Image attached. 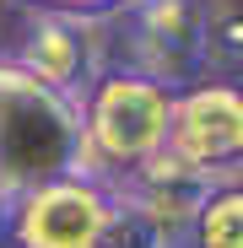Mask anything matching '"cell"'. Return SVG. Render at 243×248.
<instances>
[{
  "instance_id": "1",
  "label": "cell",
  "mask_w": 243,
  "mask_h": 248,
  "mask_svg": "<svg viewBox=\"0 0 243 248\" xmlns=\"http://www.w3.org/2000/svg\"><path fill=\"white\" fill-rule=\"evenodd\" d=\"M81 168V103L0 54V216L27 189ZM87 173V168H81Z\"/></svg>"
},
{
  "instance_id": "2",
  "label": "cell",
  "mask_w": 243,
  "mask_h": 248,
  "mask_svg": "<svg viewBox=\"0 0 243 248\" xmlns=\"http://www.w3.org/2000/svg\"><path fill=\"white\" fill-rule=\"evenodd\" d=\"M173 97L178 92L108 65L81 97V168L103 184H125L146 162H157L168 151Z\"/></svg>"
},
{
  "instance_id": "3",
  "label": "cell",
  "mask_w": 243,
  "mask_h": 248,
  "mask_svg": "<svg viewBox=\"0 0 243 248\" xmlns=\"http://www.w3.org/2000/svg\"><path fill=\"white\" fill-rule=\"evenodd\" d=\"M206 16L211 0H130L103 22L113 32L108 65L135 70L168 92H189L206 76Z\"/></svg>"
},
{
  "instance_id": "4",
  "label": "cell",
  "mask_w": 243,
  "mask_h": 248,
  "mask_svg": "<svg viewBox=\"0 0 243 248\" xmlns=\"http://www.w3.org/2000/svg\"><path fill=\"white\" fill-rule=\"evenodd\" d=\"M113 221V184L92 173H60L6 205L0 237L6 248H103Z\"/></svg>"
},
{
  "instance_id": "5",
  "label": "cell",
  "mask_w": 243,
  "mask_h": 248,
  "mask_svg": "<svg viewBox=\"0 0 243 248\" xmlns=\"http://www.w3.org/2000/svg\"><path fill=\"white\" fill-rule=\"evenodd\" d=\"M168 156L211 184H243V81H194L173 97Z\"/></svg>"
},
{
  "instance_id": "6",
  "label": "cell",
  "mask_w": 243,
  "mask_h": 248,
  "mask_svg": "<svg viewBox=\"0 0 243 248\" xmlns=\"http://www.w3.org/2000/svg\"><path fill=\"white\" fill-rule=\"evenodd\" d=\"M6 60H16L27 76L44 81V87H54V92L81 103L87 87L108 70V27L22 6V22H16V38H11Z\"/></svg>"
},
{
  "instance_id": "7",
  "label": "cell",
  "mask_w": 243,
  "mask_h": 248,
  "mask_svg": "<svg viewBox=\"0 0 243 248\" xmlns=\"http://www.w3.org/2000/svg\"><path fill=\"white\" fill-rule=\"evenodd\" d=\"M211 178H200V173H189L184 162H173L168 151H162L157 162H146L141 173H130L125 184H113V194L119 200H130L135 211L168 237L173 248H189V237H194V221H200V211H206V200H211Z\"/></svg>"
},
{
  "instance_id": "8",
  "label": "cell",
  "mask_w": 243,
  "mask_h": 248,
  "mask_svg": "<svg viewBox=\"0 0 243 248\" xmlns=\"http://www.w3.org/2000/svg\"><path fill=\"white\" fill-rule=\"evenodd\" d=\"M189 248H243V184H216Z\"/></svg>"
},
{
  "instance_id": "9",
  "label": "cell",
  "mask_w": 243,
  "mask_h": 248,
  "mask_svg": "<svg viewBox=\"0 0 243 248\" xmlns=\"http://www.w3.org/2000/svg\"><path fill=\"white\" fill-rule=\"evenodd\" d=\"M206 70H222L227 81L243 76V0H211V16H206Z\"/></svg>"
},
{
  "instance_id": "10",
  "label": "cell",
  "mask_w": 243,
  "mask_h": 248,
  "mask_svg": "<svg viewBox=\"0 0 243 248\" xmlns=\"http://www.w3.org/2000/svg\"><path fill=\"white\" fill-rule=\"evenodd\" d=\"M103 248H173L168 237H162L130 200H119L113 194V221H108V237H103Z\"/></svg>"
},
{
  "instance_id": "11",
  "label": "cell",
  "mask_w": 243,
  "mask_h": 248,
  "mask_svg": "<svg viewBox=\"0 0 243 248\" xmlns=\"http://www.w3.org/2000/svg\"><path fill=\"white\" fill-rule=\"evenodd\" d=\"M27 11H60V16H81V22H108L113 11H125L130 0H22Z\"/></svg>"
}]
</instances>
